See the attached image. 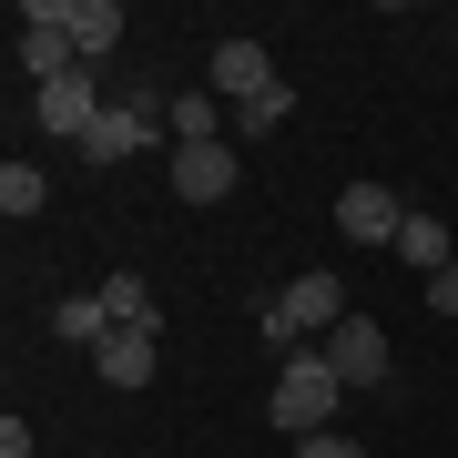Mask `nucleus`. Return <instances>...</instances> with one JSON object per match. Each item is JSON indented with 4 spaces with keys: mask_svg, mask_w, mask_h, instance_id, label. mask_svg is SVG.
Instances as JSON below:
<instances>
[{
    "mask_svg": "<svg viewBox=\"0 0 458 458\" xmlns=\"http://www.w3.org/2000/svg\"><path fill=\"white\" fill-rule=\"evenodd\" d=\"M336 397H346V377L327 367V346H306V357H285L276 387H265V428H276V438H316V428H336Z\"/></svg>",
    "mask_w": 458,
    "mask_h": 458,
    "instance_id": "f257e3e1",
    "label": "nucleus"
},
{
    "mask_svg": "<svg viewBox=\"0 0 458 458\" xmlns=\"http://www.w3.org/2000/svg\"><path fill=\"white\" fill-rule=\"evenodd\" d=\"M336 316H346V285L336 276H285L276 295H265V346H276V367L306 357V336H327Z\"/></svg>",
    "mask_w": 458,
    "mask_h": 458,
    "instance_id": "f03ea898",
    "label": "nucleus"
},
{
    "mask_svg": "<svg viewBox=\"0 0 458 458\" xmlns=\"http://www.w3.org/2000/svg\"><path fill=\"white\" fill-rule=\"evenodd\" d=\"M164 113H174L164 92H132V102H113V113L92 123V143H82V153H92V164H132V153H153V143L174 132Z\"/></svg>",
    "mask_w": 458,
    "mask_h": 458,
    "instance_id": "7ed1b4c3",
    "label": "nucleus"
},
{
    "mask_svg": "<svg viewBox=\"0 0 458 458\" xmlns=\"http://www.w3.org/2000/svg\"><path fill=\"white\" fill-rule=\"evenodd\" d=\"M276 82H285V72L265 62V41H245V31H234V41H214V72H204V92L225 102V113H245V102H255V92H276Z\"/></svg>",
    "mask_w": 458,
    "mask_h": 458,
    "instance_id": "20e7f679",
    "label": "nucleus"
},
{
    "mask_svg": "<svg viewBox=\"0 0 458 458\" xmlns=\"http://www.w3.org/2000/svg\"><path fill=\"white\" fill-rule=\"evenodd\" d=\"M327 367L346 377V387H387V327H377V316H357V306H346L336 327H327Z\"/></svg>",
    "mask_w": 458,
    "mask_h": 458,
    "instance_id": "39448f33",
    "label": "nucleus"
},
{
    "mask_svg": "<svg viewBox=\"0 0 458 458\" xmlns=\"http://www.w3.org/2000/svg\"><path fill=\"white\" fill-rule=\"evenodd\" d=\"M234 174H245L234 143H174V194H183V204H225Z\"/></svg>",
    "mask_w": 458,
    "mask_h": 458,
    "instance_id": "423d86ee",
    "label": "nucleus"
},
{
    "mask_svg": "<svg viewBox=\"0 0 458 458\" xmlns=\"http://www.w3.org/2000/svg\"><path fill=\"white\" fill-rule=\"evenodd\" d=\"M336 225H346V245H397V234H408V204H397L387 183H346Z\"/></svg>",
    "mask_w": 458,
    "mask_h": 458,
    "instance_id": "0eeeda50",
    "label": "nucleus"
},
{
    "mask_svg": "<svg viewBox=\"0 0 458 458\" xmlns=\"http://www.w3.org/2000/svg\"><path fill=\"white\" fill-rule=\"evenodd\" d=\"M92 367H102V387H153V367H164V327H113L92 346Z\"/></svg>",
    "mask_w": 458,
    "mask_h": 458,
    "instance_id": "6e6552de",
    "label": "nucleus"
},
{
    "mask_svg": "<svg viewBox=\"0 0 458 458\" xmlns=\"http://www.w3.org/2000/svg\"><path fill=\"white\" fill-rule=\"evenodd\" d=\"M102 123V92H92V62L62 72V82H41V132H72V143H92Z\"/></svg>",
    "mask_w": 458,
    "mask_h": 458,
    "instance_id": "1a4fd4ad",
    "label": "nucleus"
},
{
    "mask_svg": "<svg viewBox=\"0 0 458 458\" xmlns=\"http://www.w3.org/2000/svg\"><path fill=\"white\" fill-rule=\"evenodd\" d=\"M397 255H408V265H418V285H428L438 265H458V234L438 225V214H408V234H397Z\"/></svg>",
    "mask_w": 458,
    "mask_h": 458,
    "instance_id": "9d476101",
    "label": "nucleus"
},
{
    "mask_svg": "<svg viewBox=\"0 0 458 458\" xmlns=\"http://www.w3.org/2000/svg\"><path fill=\"white\" fill-rule=\"evenodd\" d=\"M113 41H123V0H72V51H82V62H102Z\"/></svg>",
    "mask_w": 458,
    "mask_h": 458,
    "instance_id": "9b49d317",
    "label": "nucleus"
},
{
    "mask_svg": "<svg viewBox=\"0 0 458 458\" xmlns=\"http://www.w3.org/2000/svg\"><path fill=\"white\" fill-rule=\"evenodd\" d=\"M102 316H113V327H164V306H153L143 276H102Z\"/></svg>",
    "mask_w": 458,
    "mask_h": 458,
    "instance_id": "f8f14e48",
    "label": "nucleus"
},
{
    "mask_svg": "<svg viewBox=\"0 0 458 458\" xmlns=\"http://www.w3.org/2000/svg\"><path fill=\"white\" fill-rule=\"evenodd\" d=\"M51 336H72V346H102V336H113L102 295H62V306H51Z\"/></svg>",
    "mask_w": 458,
    "mask_h": 458,
    "instance_id": "ddd939ff",
    "label": "nucleus"
},
{
    "mask_svg": "<svg viewBox=\"0 0 458 458\" xmlns=\"http://www.w3.org/2000/svg\"><path fill=\"white\" fill-rule=\"evenodd\" d=\"M285 113H295V82H276V92H255L245 113H234V153H245V143H265V132H276Z\"/></svg>",
    "mask_w": 458,
    "mask_h": 458,
    "instance_id": "4468645a",
    "label": "nucleus"
},
{
    "mask_svg": "<svg viewBox=\"0 0 458 458\" xmlns=\"http://www.w3.org/2000/svg\"><path fill=\"white\" fill-rule=\"evenodd\" d=\"M41 204H51V183H41L31 164H0V214H11V225H31Z\"/></svg>",
    "mask_w": 458,
    "mask_h": 458,
    "instance_id": "2eb2a0df",
    "label": "nucleus"
},
{
    "mask_svg": "<svg viewBox=\"0 0 458 458\" xmlns=\"http://www.w3.org/2000/svg\"><path fill=\"white\" fill-rule=\"evenodd\" d=\"M295 458H367L357 438H336V428H316V438H295Z\"/></svg>",
    "mask_w": 458,
    "mask_h": 458,
    "instance_id": "dca6fc26",
    "label": "nucleus"
},
{
    "mask_svg": "<svg viewBox=\"0 0 458 458\" xmlns=\"http://www.w3.org/2000/svg\"><path fill=\"white\" fill-rule=\"evenodd\" d=\"M428 316H458V265H438V276H428Z\"/></svg>",
    "mask_w": 458,
    "mask_h": 458,
    "instance_id": "f3484780",
    "label": "nucleus"
},
{
    "mask_svg": "<svg viewBox=\"0 0 458 458\" xmlns=\"http://www.w3.org/2000/svg\"><path fill=\"white\" fill-rule=\"evenodd\" d=\"M0 458H31V428L21 418H0Z\"/></svg>",
    "mask_w": 458,
    "mask_h": 458,
    "instance_id": "a211bd4d",
    "label": "nucleus"
}]
</instances>
